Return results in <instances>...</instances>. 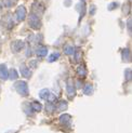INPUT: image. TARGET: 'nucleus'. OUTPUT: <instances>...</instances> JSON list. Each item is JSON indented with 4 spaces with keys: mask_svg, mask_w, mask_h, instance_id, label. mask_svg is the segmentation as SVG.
Listing matches in <instances>:
<instances>
[{
    "mask_svg": "<svg viewBox=\"0 0 132 133\" xmlns=\"http://www.w3.org/2000/svg\"><path fill=\"white\" fill-rule=\"evenodd\" d=\"M30 107L32 108V110H36V111H40L41 108H42V105L40 103H38V102H32L31 103V106Z\"/></svg>",
    "mask_w": 132,
    "mask_h": 133,
    "instance_id": "17",
    "label": "nucleus"
},
{
    "mask_svg": "<svg viewBox=\"0 0 132 133\" xmlns=\"http://www.w3.org/2000/svg\"><path fill=\"white\" fill-rule=\"evenodd\" d=\"M94 12H95V6H94V5H91V6H90V14L93 15Z\"/></svg>",
    "mask_w": 132,
    "mask_h": 133,
    "instance_id": "24",
    "label": "nucleus"
},
{
    "mask_svg": "<svg viewBox=\"0 0 132 133\" xmlns=\"http://www.w3.org/2000/svg\"><path fill=\"white\" fill-rule=\"evenodd\" d=\"M23 46H24V42L22 40H16L12 43V50L14 52H18L19 50H22Z\"/></svg>",
    "mask_w": 132,
    "mask_h": 133,
    "instance_id": "6",
    "label": "nucleus"
},
{
    "mask_svg": "<svg viewBox=\"0 0 132 133\" xmlns=\"http://www.w3.org/2000/svg\"><path fill=\"white\" fill-rule=\"evenodd\" d=\"M28 24L29 26L32 28V29H39L41 27V21L40 18L38 17V15L36 13L31 12L29 14V17H28Z\"/></svg>",
    "mask_w": 132,
    "mask_h": 133,
    "instance_id": "1",
    "label": "nucleus"
},
{
    "mask_svg": "<svg viewBox=\"0 0 132 133\" xmlns=\"http://www.w3.org/2000/svg\"><path fill=\"white\" fill-rule=\"evenodd\" d=\"M45 108H47V110L49 111V112H52V111H54V105H53V103H50V104H48L47 106H45Z\"/></svg>",
    "mask_w": 132,
    "mask_h": 133,
    "instance_id": "20",
    "label": "nucleus"
},
{
    "mask_svg": "<svg viewBox=\"0 0 132 133\" xmlns=\"http://www.w3.org/2000/svg\"><path fill=\"white\" fill-rule=\"evenodd\" d=\"M15 17L17 22H23L26 18V8L24 5H18L15 10Z\"/></svg>",
    "mask_w": 132,
    "mask_h": 133,
    "instance_id": "3",
    "label": "nucleus"
},
{
    "mask_svg": "<svg viewBox=\"0 0 132 133\" xmlns=\"http://www.w3.org/2000/svg\"><path fill=\"white\" fill-rule=\"evenodd\" d=\"M36 54L39 57L47 56V54H48V48H45V46H40V48H38L36 50Z\"/></svg>",
    "mask_w": 132,
    "mask_h": 133,
    "instance_id": "7",
    "label": "nucleus"
},
{
    "mask_svg": "<svg viewBox=\"0 0 132 133\" xmlns=\"http://www.w3.org/2000/svg\"><path fill=\"white\" fill-rule=\"evenodd\" d=\"M77 72H78V75L80 76L81 78H84L85 76H87V69H85V67L83 65H80L77 68Z\"/></svg>",
    "mask_w": 132,
    "mask_h": 133,
    "instance_id": "12",
    "label": "nucleus"
},
{
    "mask_svg": "<svg viewBox=\"0 0 132 133\" xmlns=\"http://www.w3.org/2000/svg\"><path fill=\"white\" fill-rule=\"evenodd\" d=\"M60 121L63 124H68L70 122V116L69 115H62L60 117Z\"/></svg>",
    "mask_w": 132,
    "mask_h": 133,
    "instance_id": "15",
    "label": "nucleus"
},
{
    "mask_svg": "<svg viewBox=\"0 0 132 133\" xmlns=\"http://www.w3.org/2000/svg\"><path fill=\"white\" fill-rule=\"evenodd\" d=\"M58 57H60V53H58V52H54V53H52V54L48 57V61H49L50 63L55 62L56 59H58Z\"/></svg>",
    "mask_w": 132,
    "mask_h": 133,
    "instance_id": "16",
    "label": "nucleus"
},
{
    "mask_svg": "<svg viewBox=\"0 0 132 133\" xmlns=\"http://www.w3.org/2000/svg\"><path fill=\"white\" fill-rule=\"evenodd\" d=\"M50 93H51V92H50L48 89H43V90H41L40 92H39V97L42 98V99H47Z\"/></svg>",
    "mask_w": 132,
    "mask_h": 133,
    "instance_id": "13",
    "label": "nucleus"
},
{
    "mask_svg": "<svg viewBox=\"0 0 132 133\" xmlns=\"http://www.w3.org/2000/svg\"><path fill=\"white\" fill-rule=\"evenodd\" d=\"M19 71H21V74H22V76H23L24 78H29V77L31 76L30 70L28 69V67H27V66H26L25 64H22V65H21V67H19Z\"/></svg>",
    "mask_w": 132,
    "mask_h": 133,
    "instance_id": "5",
    "label": "nucleus"
},
{
    "mask_svg": "<svg viewBox=\"0 0 132 133\" xmlns=\"http://www.w3.org/2000/svg\"><path fill=\"white\" fill-rule=\"evenodd\" d=\"M94 89H93V85H92L91 83H87V84H84V87H83V93L85 95H91L92 93H93Z\"/></svg>",
    "mask_w": 132,
    "mask_h": 133,
    "instance_id": "9",
    "label": "nucleus"
},
{
    "mask_svg": "<svg viewBox=\"0 0 132 133\" xmlns=\"http://www.w3.org/2000/svg\"><path fill=\"white\" fill-rule=\"evenodd\" d=\"M124 76H126V80L127 81L131 80V69L130 68L126 69V74H124Z\"/></svg>",
    "mask_w": 132,
    "mask_h": 133,
    "instance_id": "21",
    "label": "nucleus"
},
{
    "mask_svg": "<svg viewBox=\"0 0 132 133\" xmlns=\"http://www.w3.org/2000/svg\"><path fill=\"white\" fill-rule=\"evenodd\" d=\"M121 56H122V59L124 62H129L130 58H131V53H130V50L128 48L123 49L121 51Z\"/></svg>",
    "mask_w": 132,
    "mask_h": 133,
    "instance_id": "8",
    "label": "nucleus"
},
{
    "mask_svg": "<svg viewBox=\"0 0 132 133\" xmlns=\"http://www.w3.org/2000/svg\"><path fill=\"white\" fill-rule=\"evenodd\" d=\"M64 53L66 55H72L75 53V48L70 44H66L64 46Z\"/></svg>",
    "mask_w": 132,
    "mask_h": 133,
    "instance_id": "11",
    "label": "nucleus"
},
{
    "mask_svg": "<svg viewBox=\"0 0 132 133\" xmlns=\"http://www.w3.org/2000/svg\"><path fill=\"white\" fill-rule=\"evenodd\" d=\"M14 87H15L16 91L18 92V94H21V95H23V96L28 95L29 90H28L27 82H25V81H17V82H15Z\"/></svg>",
    "mask_w": 132,
    "mask_h": 133,
    "instance_id": "2",
    "label": "nucleus"
},
{
    "mask_svg": "<svg viewBox=\"0 0 132 133\" xmlns=\"http://www.w3.org/2000/svg\"><path fill=\"white\" fill-rule=\"evenodd\" d=\"M57 108L60 109V110H66V109L68 108V103L66 102V101H61L60 103H58Z\"/></svg>",
    "mask_w": 132,
    "mask_h": 133,
    "instance_id": "18",
    "label": "nucleus"
},
{
    "mask_svg": "<svg viewBox=\"0 0 132 133\" xmlns=\"http://www.w3.org/2000/svg\"><path fill=\"white\" fill-rule=\"evenodd\" d=\"M76 89H75V87H74V84L72 83H68L67 84V94H68V96L70 97V98H72L75 96V94H76V91H75Z\"/></svg>",
    "mask_w": 132,
    "mask_h": 133,
    "instance_id": "10",
    "label": "nucleus"
},
{
    "mask_svg": "<svg viewBox=\"0 0 132 133\" xmlns=\"http://www.w3.org/2000/svg\"><path fill=\"white\" fill-rule=\"evenodd\" d=\"M47 101H49L50 103H53V102L56 101V96H55L54 94H52V93H50L49 96H48V98H47Z\"/></svg>",
    "mask_w": 132,
    "mask_h": 133,
    "instance_id": "19",
    "label": "nucleus"
},
{
    "mask_svg": "<svg viewBox=\"0 0 132 133\" xmlns=\"http://www.w3.org/2000/svg\"><path fill=\"white\" fill-rule=\"evenodd\" d=\"M117 6H118V3H117V2H111V3L108 5V10L111 11V10H114L115 8H117Z\"/></svg>",
    "mask_w": 132,
    "mask_h": 133,
    "instance_id": "22",
    "label": "nucleus"
},
{
    "mask_svg": "<svg viewBox=\"0 0 132 133\" xmlns=\"http://www.w3.org/2000/svg\"><path fill=\"white\" fill-rule=\"evenodd\" d=\"M8 78H9V70L4 64H1L0 65V79L1 80H6Z\"/></svg>",
    "mask_w": 132,
    "mask_h": 133,
    "instance_id": "4",
    "label": "nucleus"
},
{
    "mask_svg": "<svg viewBox=\"0 0 132 133\" xmlns=\"http://www.w3.org/2000/svg\"><path fill=\"white\" fill-rule=\"evenodd\" d=\"M131 25H132V21H131V18H129L127 21V26H128V30L129 31H131Z\"/></svg>",
    "mask_w": 132,
    "mask_h": 133,
    "instance_id": "23",
    "label": "nucleus"
},
{
    "mask_svg": "<svg viewBox=\"0 0 132 133\" xmlns=\"http://www.w3.org/2000/svg\"><path fill=\"white\" fill-rule=\"evenodd\" d=\"M82 1H83V0H82Z\"/></svg>",
    "mask_w": 132,
    "mask_h": 133,
    "instance_id": "26",
    "label": "nucleus"
},
{
    "mask_svg": "<svg viewBox=\"0 0 132 133\" xmlns=\"http://www.w3.org/2000/svg\"><path fill=\"white\" fill-rule=\"evenodd\" d=\"M79 59H80V51H77V53H76V61L78 62Z\"/></svg>",
    "mask_w": 132,
    "mask_h": 133,
    "instance_id": "25",
    "label": "nucleus"
},
{
    "mask_svg": "<svg viewBox=\"0 0 132 133\" xmlns=\"http://www.w3.org/2000/svg\"><path fill=\"white\" fill-rule=\"evenodd\" d=\"M18 77V74H17V70L14 69V68H11L10 71H9V78L11 80H15V79Z\"/></svg>",
    "mask_w": 132,
    "mask_h": 133,
    "instance_id": "14",
    "label": "nucleus"
}]
</instances>
